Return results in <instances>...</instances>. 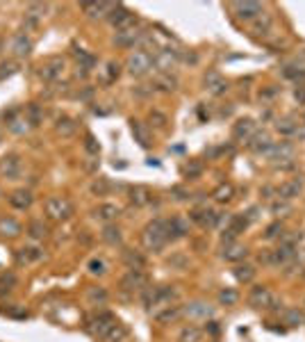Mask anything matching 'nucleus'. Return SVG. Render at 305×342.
Segmentation results:
<instances>
[{"mask_svg":"<svg viewBox=\"0 0 305 342\" xmlns=\"http://www.w3.org/2000/svg\"><path fill=\"white\" fill-rule=\"evenodd\" d=\"M166 242H168L166 221H164V219H153V221L144 228V246L148 251H153V253H159Z\"/></svg>","mask_w":305,"mask_h":342,"instance_id":"nucleus-1","label":"nucleus"},{"mask_svg":"<svg viewBox=\"0 0 305 342\" xmlns=\"http://www.w3.org/2000/svg\"><path fill=\"white\" fill-rule=\"evenodd\" d=\"M43 212L53 221H66L73 214V203L68 199H64V196H50L43 203Z\"/></svg>","mask_w":305,"mask_h":342,"instance_id":"nucleus-2","label":"nucleus"},{"mask_svg":"<svg viewBox=\"0 0 305 342\" xmlns=\"http://www.w3.org/2000/svg\"><path fill=\"white\" fill-rule=\"evenodd\" d=\"M150 68H153V57H150V53H146V50H135V53L127 57V71L135 78L146 75Z\"/></svg>","mask_w":305,"mask_h":342,"instance_id":"nucleus-3","label":"nucleus"},{"mask_svg":"<svg viewBox=\"0 0 305 342\" xmlns=\"http://www.w3.org/2000/svg\"><path fill=\"white\" fill-rule=\"evenodd\" d=\"M178 64V50H171V48H162L153 55V66L157 68L162 75H171V71L176 68Z\"/></svg>","mask_w":305,"mask_h":342,"instance_id":"nucleus-4","label":"nucleus"},{"mask_svg":"<svg viewBox=\"0 0 305 342\" xmlns=\"http://www.w3.org/2000/svg\"><path fill=\"white\" fill-rule=\"evenodd\" d=\"M107 18H109V23L116 27V32L118 30H130V27L137 25V16L132 12H127L125 7H121V5H116V7L109 12Z\"/></svg>","mask_w":305,"mask_h":342,"instance_id":"nucleus-5","label":"nucleus"},{"mask_svg":"<svg viewBox=\"0 0 305 342\" xmlns=\"http://www.w3.org/2000/svg\"><path fill=\"white\" fill-rule=\"evenodd\" d=\"M114 326H116V319H114L109 313H100L98 317L91 319L89 333H91L94 337H100V340H105V335H107V333L112 331Z\"/></svg>","mask_w":305,"mask_h":342,"instance_id":"nucleus-6","label":"nucleus"},{"mask_svg":"<svg viewBox=\"0 0 305 342\" xmlns=\"http://www.w3.org/2000/svg\"><path fill=\"white\" fill-rule=\"evenodd\" d=\"M62 73H64V59L62 57H50L39 66V75H41V80H46V82L59 80Z\"/></svg>","mask_w":305,"mask_h":342,"instance_id":"nucleus-7","label":"nucleus"},{"mask_svg":"<svg viewBox=\"0 0 305 342\" xmlns=\"http://www.w3.org/2000/svg\"><path fill=\"white\" fill-rule=\"evenodd\" d=\"M144 32H139L137 27H130V30H118L114 34V44L118 48H135V44H141L144 41Z\"/></svg>","mask_w":305,"mask_h":342,"instance_id":"nucleus-8","label":"nucleus"},{"mask_svg":"<svg viewBox=\"0 0 305 342\" xmlns=\"http://www.w3.org/2000/svg\"><path fill=\"white\" fill-rule=\"evenodd\" d=\"M148 278L141 269H127V274L121 278V287L125 292H135V290H144Z\"/></svg>","mask_w":305,"mask_h":342,"instance_id":"nucleus-9","label":"nucleus"},{"mask_svg":"<svg viewBox=\"0 0 305 342\" xmlns=\"http://www.w3.org/2000/svg\"><path fill=\"white\" fill-rule=\"evenodd\" d=\"M271 301H273V294L269 292V287H264V285H255L248 294V303L255 306V308H269Z\"/></svg>","mask_w":305,"mask_h":342,"instance_id":"nucleus-10","label":"nucleus"},{"mask_svg":"<svg viewBox=\"0 0 305 342\" xmlns=\"http://www.w3.org/2000/svg\"><path fill=\"white\" fill-rule=\"evenodd\" d=\"M18 173H21V160H18V155H5L0 160V176L14 180Z\"/></svg>","mask_w":305,"mask_h":342,"instance_id":"nucleus-11","label":"nucleus"},{"mask_svg":"<svg viewBox=\"0 0 305 342\" xmlns=\"http://www.w3.org/2000/svg\"><path fill=\"white\" fill-rule=\"evenodd\" d=\"M187 233H189V221L182 217H173L166 221V235L168 240H180V237H185Z\"/></svg>","mask_w":305,"mask_h":342,"instance_id":"nucleus-12","label":"nucleus"},{"mask_svg":"<svg viewBox=\"0 0 305 342\" xmlns=\"http://www.w3.org/2000/svg\"><path fill=\"white\" fill-rule=\"evenodd\" d=\"M232 12L239 18H244V21H250V18L262 14V5L259 3H232Z\"/></svg>","mask_w":305,"mask_h":342,"instance_id":"nucleus-13","label":"nucleus"},{"mask_svg":"<svg viewBox=\"0 0 305 342\" xmlns=\"http://www.w3.org/2000/svg\"><path fill=\"white\" fill-rule=\"evenodd\" d=\"M116 7V5H109V3H84L82 5V12L91 18H103L109 16V12Z\"/></svg>","mask_w":305,"mask_h":342,"instance_id":"nucleus-14","label":"nucleus"},{"mask_svg":"<svg viewBox=\"0 0 305 342\" xmlns=\"http://www.w3.org/2000/svg\"><path fill=\"white\" fill-rule=\"evenodd\" d=\"M9 48H12V53L16 55V57H27V55L32 53V41L27 39L25 34H14Z\"/></svg>","mask_w":305,"mask_h":342,"instance_id":"nucleus-15","label":"nucleus"},{"mask_svg":"<svg viewBox=\"0 0 305 342\" xmlns=\"http://www.w3.org/2000/svg\"><path fill=\"white\" fill-rule=\"evenodd\" d=\"M9 205L16 210H27L32 205V194L27 189H16L9 196Z\"/></svg>","mask_w":305,"mask_h":342,"instance_id":"nucleus-16","label":"nucleus"},{"mask_svg":"<svg viewBox=\"0 0 305 342\" xmlns=\"http://www.w3.org/2000/svg\"><path fill=\"white\" fill-rule=\"evenodd\" d=\"M118 214H121V208H118L116 203H100L98 208H96V217H98L100 221H114Z\"/></svg>","mask_w":305,"mask_h":342,"instance_id":"nucleus-17","label":"nucleus"},{"mask_svg":"<svg viewBox=\"0 0 305 342\" xmlns=\"http://www.w3.org/2000/svg\"><path fill=\"white\" fill-rule=\"evenodd\" d=\"M300 189H303V182L294 178V180H287L285 185H280L278 196H280V199H285V201H289V199H294V196H298Z\"/></svg>","mask_w":305,"mask_h":342,"instance_id":"nucleus-18","label":"nucleus"},{"mask_svg":"<svg viewBox=\"0 0 305 342\" xmlns=\"http://www.w3.org/2000/svg\"><path fill=\"white\" fill-rule=\"evenodd\" d=\"M123 262H125L130 269H144L146 267L144 253H141V251H132V249L123 251Z\"/></svg>","mask_w":305,"mask_h":342,"instance_id":"nucleus-19","label":"nucleus"},{"mask_svg":"<svg viewBox=\"0 0 305 342\" xmlns=\"http://www.w3.org/2000/svg\"><path fill=\"white\" fill-rule=\"evenodd\" d=\"M191 219L198 221L200 226H214V223L219 221V214L214 212V210H194V212H191Z\"/></svg>","mask_w":305,"mask_h":342,"instance_id":"nucleus-20","label":"nucleus"},{"mask_svg":"<svg viewBox=\"0 0 305 342\" xmlns=\"http://www.w3.org/2000/svg\"><path fill=\"white\" fill-rule=\"evenodd\" d=\"M75 130H77V123L68 117H62L55 123V132H57L59 137H71V135H75Z\"/></svg>","mask_w":305,"mask_h":342,"instance_id":"nucleus-21","label":"nucleus"},{"mask_svg":"<svg viewBox=\"0 0 305 342\" xmlns=\"http://www.w3.org/2000/svg\"><path fill=\"white\" fill-rule=\"evenodd\" d=\"M21 233V223L12 217H3L0 219V235L5 237H16Z\"/></svg>","mask_w":305,"mask_h":342,"instance_id":"nucleus-22","label":"nucleus"},{"mask_svg":"<svg viewBox=\"0 0 305 342\" xmlns=\"http://www.w3.org/2000/svg\"><path fill=\"white\" fill-rule=\"evenodd\" d=\"M205 85H207V89L212 91L214 96L226 94V91H228V82H226V80H221V78H219L216 73H209V75L205 78Z\"/></svg>","mask_w":305,"mask_h":342,"instance_id":"nucleus-23","label":"nucleus"},{"mask_svg":"<svg viewBox=\"0 0 305 342\" xmlns=\"http://www.w3.org/2000/svg\"><path fill=\"white\" fill-rule=\"evenodd\" d=\"M100 237H103L107 244H112V246H116V244H121V240H123V235H121V228L118 226H112V223H107V226L103 228V233H100Z\"/></svg>","mask_w":305,"mask_h":342,"instance_id":"nucleus-24","label":"nucleus"},{"mask_svg":"<svg viewBox=\"0 0 305 342\" xmlns=\"http://www.w3.org/2000/svg\"><path fill=\"white\" fill-rule=\"evenodd\" d=\"M130 201L137 205V208H141V205L150 203V192L146 189V187H141V185L132 187V189H130Z\"/></svg>","mask_w":305,"mask_h":342,"instance_id":"nucleus-25","label":"nucleus"},{"mask_svg":"<svg viewBox=\"0 0 305 342\" xmlns=\"http://www.w3.org/2000/svg\"><path fill=\"white\" fill-rule=\"evenodd\" d=\"M182 313L180 306H164V313H157L155 315V319H157L159 324H166V322H173V319H178Z\"/></svg>","mask_w":305,"mask_h":342,"instance_id":"nucleus-26","label":"nucleus"},{"mask_svg":"<svg viewBox=\"0 0 305 342\" xmlns=\"http://www.w3.org/2000/svg\"><path fill=\"white\" fill-rule=\"evenodd\" d=\"M246 255H248V249H246V246H239V244L228 246V249L223 251V258H226L228 262H235V260H244Z\"/></svg>","mask_w":305,"mask_h":342,"instance_id":"nucleus-27","label":"nucleus"},{"mask_svg":"<svg viewBox=\"0 0 305 342\" xmlns=\"http://www.w3.org/2000/svg\"><path fill=\"white\" fill-rule=\"evenodd\" d=\"M27 235L32 237V240H43L46 235H48V226H46L43 221H30V226H27Z\"/></svg>","mask_w":305,"mask_h":342,"instance_id":"nucleus-28","label":"nucleus"},{"mask_svg":"<svg viewBox=\"0 0 305 342\" xmlns=\"http://www.w3.org/2000/svg\"><path fill=\"white\" fill-rule=\"evenodd\" d=\"M185 313L189 315V317H207L209 308H207V303H203V301H194V303H189L185 308Z\"/></svg>","mask_w":305,"mask_h":342,"instance_id":"nucleus-29","label":"nucleus"},{"mask_svg":"<svg viewBox=\"0 0 305 342\" xmlns=\"http://www.w3.org/2000/svg\"><path fill=\"white\" fill-rule=\"evenodd\" d=\"M203 337V331L198 326H185L180 333V342H200Z\"/></svg>","mask_w":305,"mask_h":342,"instance_id":"nucleus-30","label":"nucleus"},{"mask_svg":"<svg viewBox=\"0 0 305 342\" xmlns=\"http://www.w3.org/2000/svg\"><path fill=\"white\" fill-rule=\"evenodd\" d=\"M127 337V328L123 326V324H118L116 322V326L112 328V331L105 335V342H123Z\"/></svg>","mask_w":305,"mask_h":342,"instance_id":"nucleus-31","label":"nucleus"},{"mask_svg":"<svg viewBox=\"0 0 305 342\" xmlns=\"http://www.w3.org/2000/svg\"><path fill=\"white\" fill-rule=\"evenodd\" d=\"M255 276V269L250 267V264H239V267H235V278L241 283H250Z\"/></svg>","mask_w":305,"mask_h":342,"instance_id":"nucleus-32","label":"nucleus"},{"mask_svg":"<svg viewBox=\"0 0 305 342\" xmlns=\"http://www.w3.org/2000/svg\"><path fill=\"white\" fill-rule=\"evenodd\" d=\"M107 290L105 287H89L86 290V299L91 301V303H105L107 301Z\"/></svg>","mask_w":305,"mask_h":342,"instance_id":"nucleus-33","label":"nucleus"},{"mask_svg":"<svg viewBox=\"0 0 305 342\" xmlns=\"http://www.w3.org/2000/svg\"><path fill=\"white\" fill-rule=\"evenodd\" d=\"M303 322H305V317L298 308H289L285 313V324H289V326H300Z\"/></svg>","mask_w":305,"mask_h":342,"instance_id":"nucleus-34","label":"nucleus"},{"mask_svg":"<svg viewBox=\"0 0 305 342\" xmlns=\"http://www.w3.org/2000/svg\"><path fill=\"white\" fill-rule=\"evenodd\" d=\"M232 194H235V192H232V185H221V187H216V189H214L212 196L219 201V203H226V201L232 199Z\"/></svg>","mask_w":305,"mask_h":342,"instance_id":"nucleus-35","label":"nucleus"},{"mask_svg":"<svg viewBox=\"0 0 305 342\" xmlns=\"http://www.w3.org/2000/svg\"><path fill=\"white\" fill-rule=\"evenodd\" d=\"M43 258V251L41 249H34V246H30V249H21V260L23 262H34V260H41Z\"/></svg>","mask_w":305,"mask_h":342,"instance_id":"nucleus-36","label":"nucleus"},{"mask_svg":"<svg viewBox=\"0 0 305 342\" xmlns=\"http://www.w3.org/2000/svg\"><path fill=\"white\" fill-rule=\"evenodd\" d=\"M155 87H157V89H162V91H173L178 87V80H176V78H171V75H159L157 82H155Z\"/></svg>","mask_w":305,"mask_h":342,"instance_id":"nucleus-37","label":"nucleus"},{"mask_svg":"<svg viewBox=\"0 0 305 342\" xmlns=\"http://www.w3.org/2000/svg\"><path fill=\"white\" fill-rule=\"evenodd\" d=\"M250 130H253V121L250 119H241L235 126V137H248Z\"/></svg>","mask_w":305,"mask_h":342,"instance_id":"nucleus-38","label":"nucleus"},{"mask_svg":"<svg viewBox=\"0 0 305 342\" xmlns=\"http://www.w3.org/2000/svg\"><path fill=\"white\" fill-rule=\"evenodd\" d=\"M25 119H27V123H30V126H39V121H41V109H39V105L32 103L30 107L25 109Z\"/></svg>","mask_w":305,"mask_h":342,"instance_id":"nucleus-39","label":"nucleus"},{"mask_svg":"<svg viewBox=\"0 0 305 342\" xmlns=\"http://www.w3.org/2000/svg\"><path fill=\"white\" fill-rule=\"evenodd\" d=\"M75 57H77V62H80V68H91L96 64V57L94 55H89V53H84V50H75Z\"/></svg>","mask_w":305,"mask_h":342,"instance_id":"nucleus-40","label":"nucleus"},{"mask_svg":"<svg viewBox=\"0 0 305 342\" xmlns=\"http://www.w3.org/2000/svg\"><path fill=\"white\" fill-rule=\"evenodd\" d=\"M237 299H239V294H237L235 290H221V292H219V301H221V303H226V306L237 303Z\"/></svg>","mask_w":305,"mask_h":342,"instance_id":"nucleus-41","label":"nucleus"},{"mask_svg":"<svg viewBox=\"0 0 305 342\" xmlns=\"http://www.w3.org/2000/svg\"><path fill=\"white\" fill-rule=\"evenodd\" d=\"M89 272L91 274H105V272H107V264H105L103 258H94L89 262Z\"/></svg>","mask_w":305,"mask_h":342,"instance_id":"nucleus-42","label":"nucleus"},{"mask_svg":"<svg viewBox=\"0 0 305 342\" xmlns=\"http://www.w3.org/2000/svg\"><path fill=\"white\" fill-rule=\"evenodd\" d=\"M132 132H135V135L139 137L141 146H148V135H146V130L141 128V123H139V121H132Z\"/></svg>","mask_w":305,"mask_h":342,"instance_id":"nucleus-43","label":"nucleus"},{"mask_svg":"<svg viewBox=\"0 0 305 342\" xmlns=\"http://www.w3.org/2000/svg\"><path fill=\"white\" fill-rule=\"evenodd\" d=\"M84 148H86V153H89V155H98L100 146H98V141L94 139V135H86L84 137Z\"/></svg>","mask_w":305,"mask_h":342,"instance_id":"nucleus-44","label":"nucleus"},{"mask_svg":"<svg viewBox=\"0 0 305 342\" xmlns=\"http://www.w3.org/2000/svg\"><path fill=\"white\" fill-rule=\"evenodd\" d=\"M14 71H16V64H14V62H3V64H0V80L9 78Z\"/></svg>","mask_w":305,"mask_h":342,"instance_id":"nucleus-45","label":"nucleus"},{"mask_svg":"<svg viewBox=\"0 0 305 342\" xmlns=\"http://www.w3.org/2000/svg\"><path fill=\"white\" fill-rule=\"evenodd\" d=\"M107 189H109V185H107V180H105V178H98V182H94V185H91V192H94V194H98V196H103Z\"/></svg>","mask_w":305,"mask_h":342,"instance_id":"nucleus-46","label":"nucleus"},{"mask_svg":"<svg viewBox=\"0 0 305 342\" xmlns=\"http://www.w3.org/2000/svg\"><path fill=\"white\" fill-rule=\"evenodd\" d=\"M280 233H282V226L276 221V223H271V226L267 228V233H264V237H267V240H273V237H278V235H280Z\"/></svg>","mask_w":305,"mask_h":342,"instance_id":"nucleus-47","label":"nucleus"},{"mask_svg":"<svg viewBox=\"0 0 305 342\" xmlns=\"http://www.w3.org/2000/svg\"><path fill=\"white\" fill-rule=\"evenodd\" d=\"M259 262L262 264H278L276 253H273V251H264V253H259Z\"/></svg>","mask_w":305,"mask_h":342,"instance_id":"nucleus-48","label":"nucleus"},{"mask_svg":"<svg viewBox=\"0 0 305 342\" xmlns=\"http://www.w3.org/2000/svg\"><path fill=\"white\" fill-rule=\"evenodd\" d=\"M150 123H155V126H159V128H162L164 123H166V114L157 112V109H155V112H150Z\"/></svg>","mask_w":305,"mask_h":342,"instance_id":"nucleus-49","label":"nucleus"},{"mask_svg":"<svg viewBox=\"0 0 305 342\" xmlns=\"http://www.w3.org/2000/svg\"><path fill=\"white\" fill-rule=\"evenodd\" d=\"M185 171H187V176H189V178H194V176H198V173L203 171V164H200V162H191V164H187Z\"/></svg>","mask_w":305,"mask_h":342,"instance_id":"nucleus-50","label":"nucleus"},{"mask_svg":"<svg viewBox=\"0 0 305 342\" xmlns=\"http://www.w3.org/2000/svg\"><path fill=\"white\" fill-rule=\"evenodd\" d=\"M278 130H280L282 135H294V132L298 130V128H296V126H291L289 121H282V123H278Z\"/></svg>","mask_w":305,"mask_h":342,"instance_id":"nucleus-51","label":"nucleus"},{"mask_svg":"<svg viewBox=\"0 0 305 342\" xmlns=\"http://www.w3.org/2000/svg\"><path fill=\"white\" fill-rule=\"evenodd\" d=\"M271 210H273V214H280V212H289V205H287V203H273L271 205Z\"/></svg>","mask_w":305,"mask_h":342,"instance_id":"nucleus-52","label":"nucleus"},{"mask_svg":"<svg viewBox=\"0 0 305 342\" xmlns=\"http://www.w3.org/2000/svg\"><path fill=\"white\" fill-rule=\"evenodd\" d=\"M107 68H109V80H114V78H118V73H121V71H118V68H121V66H118L116 62H109V64H107Z\"/></svg>","mask_w":305,"mask_h":342,"instance_id":"nucleus-53","label":"nucleus"},{"mask_svg":"<svg viewBox=\"0 0 305 342\" xmlns=\"http://www.w3.org/2000/svg\"><path fill=\"white\" fill-rule=\"evenodd\" d=\"M296 100H298V103H305V87H298V89H296Z\"/></svg>","mask_w":305,"mask_h":342,"instance_id":"nucleus-54","label":"nucleus"},{"mask_svg":"<svg viewBox=\"0 0 305 342\" xmlns=\"http://www.w3.org/2000/svg\"><path fill=\"white\" fill-rule=\"evenodd\" d=\"M207 328H209V333H214V335L219 333V324H216V322H209V326H207Z\"/></svg>","mask_w":305,"mask_h":342,"instance_id":"nucleus-55","label":"nucleus"}]
</instances>
